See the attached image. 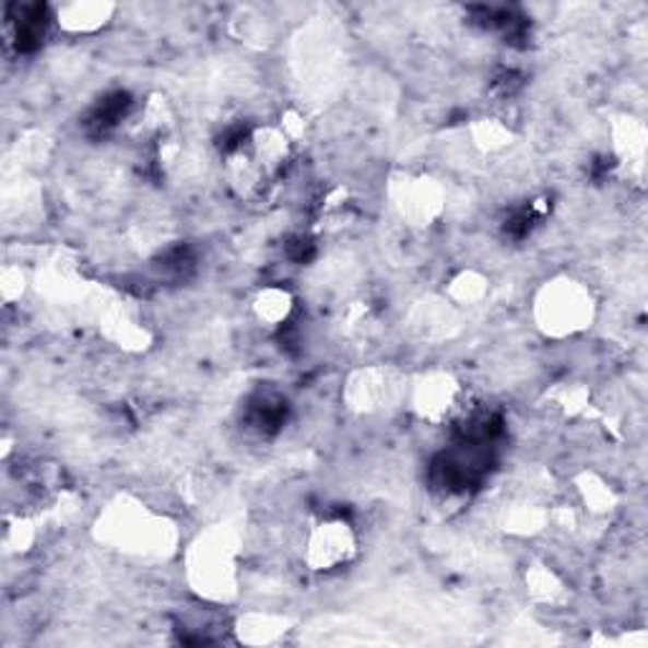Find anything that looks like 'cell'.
Returning <instances> with one entry per match:
<instances>
[{
	"instance_id": "obj_1",
	"label": "cell",
	"mask_w": 648,
	"mask_h": 648,
	"mask_svg": "<svg viewBox=\"0 0 648 648\" xmlns=\"http://www.w3.org/2000/svg\"><path fill=\"white\" fill-rule=\"evenodd\" d=\"M596 317V299L582 282L557 276L534 297V319L547 338L563 340L588 330Z\"/></svg>"
},
{
	"instance_id": "obj_2",
	"label": "cell",
	"mask_w": 648,
	"mask_h": 648,
	"mask_svg": "<svg viewBox=\"0 0 648 648\" xmlns=\"http://www.w3.org/2000/svg\"><path fill=\"white\" fill-rule=\"evenodd\" d=\"M188 575L200 596L226 598L236 580V552L226 532H208L188 555Z\"/></svg>"
},
{
	"instance_id": "obj_3",
	"label": "cell",
	"mask_w": 648,
	"mask_h": 648,
	"mask_svg": "<svg viewBox=\"0 0 648 648\" xmlns=\"http://www.w3.org/2000/svg\"><path fill=\"white\" fill-rule=\"evenodd\" d=\"M357 552V534L345 519H325L311 527L304 545V559L311 570L330 573L347 565Z\"/></svg>"
},
{
	"instance_id": "obj_4",
	"label": "cell",
	"mask_w": 648,
	"mask_h": 648,
	"mask_svg": "<svg viewBox=\"0 0 648 648\" xmlns=\"http://www.w3.org/2000/svg\"><path fill=\"white\" fill-rule=\"evenodd\" d=\"M104 534H107L109 542L125 550L152 552L157 550L160 538H165V527L138 504H122V507H115L107 515Z\"/></svg>"
},
{
	"instance_id": "obj_5",
	"label": "cell",
	"mask_w": 648,
	"mask_h": 648,
	"mask_svg": "<svg viewBox=\"0 0 648 648\" xmlns=\"http://www.w3.org/2000/svg\"><path fill=\"white\" fill-rule=\"evenodd\" d=\"M411 403L415 413L428 423L451 421L453 415L463 413V388L453 375L434 373L421 378L413 386Z\"/></svg>"
},
{
	"instance_id": "obj_6",
	"label": "cell",
	"mask_w": 648,
	"mask_h": 648,
	"mask_svg": "<svg viewBox=\"0 0 648 648\" xmlns=\"http://www.w3.org/2000/svg\"><path fill=\"white\" fill-rule=\"evenodd\" d=\"M400 396V382L388 367H367L350 378L347 403L360 413H378Z\"/></svg>"
},
{
	"instance_id": "obj_7",
	"label": "cell",
	"mask_w": 648,
	"mask_h": 648,
	"mask_svg": "<svg viewBox=\"0 0 648 648\" xmlns=\"http://www.w3.org/2000/svg\"><path fill=\"white\" fill-rule=\"evenodd\" d=\"M396 205L408 221L419 223V226H428V223L444 211L441 190H438L431 180H423V178L398 182Z\"/></svg>"
},
{
	"instance_id": "obj_8",
	"label": "cell",
	"mask_w": 648,
	"mask_h": 648,
	"mask_svg": "<svg viewBox=\"0 0 648 648\" xmlns=\"http://www.w3.org/2000/svg\"><path fill=\"white\" fill-rule=\"evenodd\" d=\"M115 15L111 3H67L56 8V23L69 34H97Z\"/></svg>"
},
{
	"instance_id": "obj_9",
	"label": "cell",
	"mask_w": 648,
	"mask_h": 648,
	"mask_svg": "<svg viewBox=\"0 0 648 648\" xmlns=\"http://www.w3.org/2000/svg\"><path fill=\"white\" fill-rule=\"evenodd\" d=\"M615 152H618L621 163L631 165L636 173L644 170V157H646V130L638 119H621L615 125Z\"/></svg>"
},
{
	"instance_id": "obj_10",
	"label": "cell",
	"mask_w": 648,
	"mask_h": 648,
	"mask_svg": "<svg viewBox=\"0 0 648 648\" xmlns=\"http://www.w3.org/2000/svg\"><path fill=\"white\" fill-rule=\"evenodd\" d=\"M292 309H294L292 294L286 290H276V286H269V290H263L254 302L256 317H259L261 322L271 325V327L284 325L286 319H290Z\"/></svg>"
},
{
	"instance_id": "obj_11",
	"label": "cell",
	"mask_w": 648,
	"mask_h": 648,
	"mask_svg": "<svg viewBox=\"0 0 648 648\" xmlns=\"http://www.w3.org/2000/svg\"><path fill=\"white\" fill-rule=\"evenodd\" d=\"M578 490H580L582 502H586V507L590 511H608V509H613L615 494L611 490H608L605 482H600L598 476H593V474L582 476Z\"/></svg>"
},
{
	"instance_id": "obj_12",
	"label": "cell",
	"mask_w": 648,
	"mask_h": 648,
	"mask_svg": "<svg viewBox=\"0 0 648 648\" xmlns=\"http://www.w3.org/2000/svg\"><path fill=\"white\" fill-rule=\"evenodd\" d=\"M486 294V279L479 276L476 271H463L461 276L453 279L451 297L459 304H474Z\"/></svg>"
},
{
	"instance_id": "obj_13",
	"label": "cell",
	"mask_w": 648,
	"mask_h": 648,
	"mask_svg": "<svg viewBox=\"0 0 648 648\" xmlns=\"http://www.w3.org/2000/svg\"><path fill=\"white\" fill-rule=\"evenodd\" d=\"M550 398H552V403H555V408L559 413L575 415V413H580L582 408L588 405L590 393L582 386H567V382H565V386L552 390Z\"/></svg>"
},
{
	"instance_id": "obj_14",
	"label": "cell",
	"mask_w": 648,
	"mask_h": 648,
	"mask_svg": "<svg viewBox=\"0 0 648 648\" xmlns=\"http://www.w3.org/2000/svg\"><path fill=\"white\" fill-rule=\"evenodd\" d=\"M476 142L486 150H499L504 145H509V130L507 127H502L499 122H494V119H484V122L476 125Z\"/></svg>"
},
{
	"instance_id": "obj_15",
	"label": "cell",
	"mask_w": 648,
	"mask_h": 648,
	"mask_svg": "<svg viewBox=\"0 0 648 648\" xmlns=\"http://www.w3.org/2000/svg\"><path fill=\"white\" fill-rule=\"evenodd\" d=\"M530 588H532V593L538 596V598L555 600L559 596V588H563V586H559V580L547 570V567L538 565L530 573Z\"/></svg>"
}]
</instances>
